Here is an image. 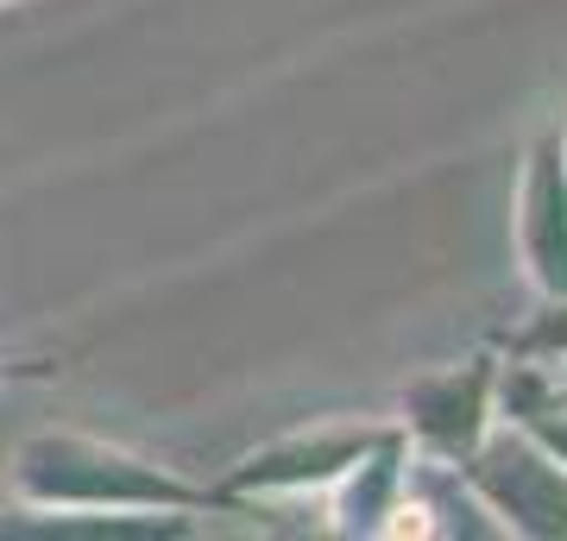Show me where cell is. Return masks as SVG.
Masks as SVG:
<instances>
[{
  "label": "cell",
  "mask_w": 567,
  "mask_h": 541,
  "mask_svg": "<svg viewBox=\"0 0 567 541\" xmlns=\"http://www.w3.org/2000/svg\"><path fill=\"white\" fill-rule=\"evenodd\" d=\"M7 491L32 510H183V517L227 510L215 485L183 479L177 466L145 460L133 447L82 435V428H32L13 447Z\"/></svg>",
  "instance_id": "6da1fadb"
},
{
  "label": "cell",
  "mask_w": 567,
  "mask_h": 541,
  "mask_svg": "<svg viewBox=\"0 0 567 541\" xmlns=\"http://www.w3.org/2000/svg\"><path fill=\"white\" fill-rule=\"evenodd\" d=\"M461 485L486 503L498 535L567 541V466L517 422H492V435L461 466Z\"/></svg>",
  "instance_id": "7a4b0ae2"
},
{
  "label": "cell",
  "mask_w": 567,
  "mask_h": 541,
  "mask_svg": "<svg viewBox=\"0 0 567 541\" xmlns=\"http://www.w3.org/2000/svg\"><path fill=\"white\" fill-rule=\"evenodd\" d=\"M379 428H385V422H360V416L290 428L278 441L240 454L215 491H221L227 510H252V503H265V498H322L328 485L379 441Z\"/></svg>",
  "instance_id": "3957f363"
},
{
  "label": "cell",
  "mask_w": 567,
  "mask_h": 541,
  "mask_svg": "<svg viewBox=\"0 0 567 541\" xmlns=\"http://www.w3.org/2000/svg\"><path fill=\"white\" fill-rule=\"evenodd\" d=\"M498 353H466L454 365H435L398 391V428L410 435L416 460L461 466L498 422Z\"/></svg>",
  "instance_id": "277c9868"
},
{
  "label": "cell",
  "mask_w": 567,
  "mask_h": 541,
  "mask_svg": "<svg viewBox=\"0 0 567 541\" xmlns=\"http://www.w3.org/2000/svg\"><path fill=\"white\" fill-rule=\"evenodd\" d=\"M517 264L536 296L567 290V152L561 126H543L517 177Z\"/></svg>",
  "instance_id": "5b68a950"
},
{
  "label": "cell",
  "mask_w": 567,
  "mask_h": 541,
  "mask_svg": "<svg viewBox=\"0 0 567 541\" xmlns=\"http://www.w3.org/2000/svg\"><path fill=\"white\" fill-rule=\"evenodd\" d=\"M410 460H416V447H410V435L398 428V416H391L385 428H379V441L365 447L360 460L322 491L328 498V535H360V541L379 535L385 510L398 503V491H404V479H410Z\"/></svg>",
  "instance_id": "8992f818"
},
{
  "label": "cell",
  "mask_w": 567,
  "mask_h": 541,
  "mask_svg": "<svg viewBox=\"0 0 567 541\" xmlns=\"http://www.w3.org/2000/svg\"><path fill=\"white\" fill-rule=\"evenodd\" d=\"M0 535L152 541V535H189V517H183V510H32V503H13V517H0Z\"/></svg>",
  "instance_id": "52a82bcc"
},
{
  "label": "cell",
  "mask_w": 567,
  "mask_h": 541,
  "mask_svg": "<svg viewBox=\"0 0 567 541\" xmlns=\"http://www.w3.org/2000/svg\"><path fill=\"white\" fill-rule=\"evenodd\" d=\"M498 403L511 409V422L524 435H536L567 466V391L561 384H543L529 365H511V372H498Z\"/></svg>",
  "instance_id": "ba28073f"
},
{
  "label": "cell",
  "mask_w": 567,
  "mask_h": 541,
  "mask_svg": "<svg viewBox=\"0 0 567 541\" xmlns=\"http://www.w3.org/2000/svg\"><path fill=\"white\" fill-rule=\"evenodd\" d=\"M511 360L517 365H567V290L543 296V309L511 334Z\"/></svg>",
  "instance_id": "9c48e42d"
},
{
  "label": "cell",
  "mask_w": 567,
  "mask_h": 541,
  "mask_svg": "<svg viewBox=\"0 0 567 541\" xmlns=\"http://www.w3.org/2000/svg\"><path fill=\"white\" fill-rule=\"evenodd\" d=\"M0 7H25V0H0Z\"/></svg>",
  "instance_id": "30bf717a"
},
{
  "label": "cell",
  "mask_w": 567,
  "mask_h": 541,
  "mask_svg": "<svg viewBox=\"0 0 567 541\" xmlns=\"http://www.w3.org/2000/svg\"><path fill=\"white\" fill-rule=\"evenodd\" d=\"M561 152H567V133H561Z\"/></svg>",
  "instance_id": "8fae6325"
},
{
  "label": "cell",
  "mask_w": 567,
  "mask_h": 541,
  "mask_svg": "<svg viewBox=\"0 0 567 541\" xmlns=\"http://www.w3.org/2000/svg\"><path fill=\"white\" fill-rule=\"evenodd\" d=\"M561 372H567V365H561Z\"/></svg>",
  "instance_id": "7c38bea8"
}]
</instances>
